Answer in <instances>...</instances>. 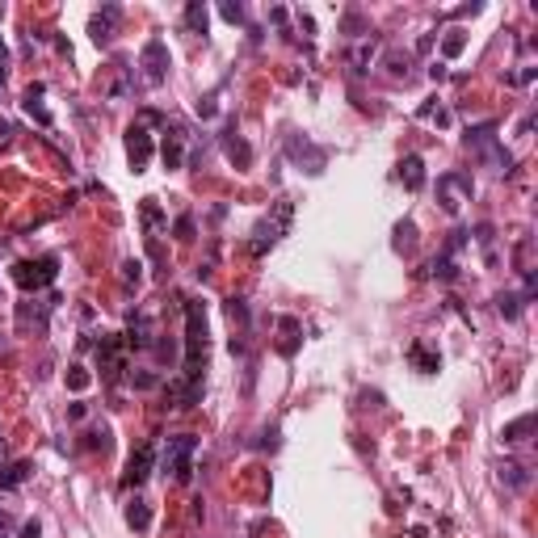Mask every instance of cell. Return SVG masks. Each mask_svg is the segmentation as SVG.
Segmentation results:
<instances>
[{
  "mask_svg": "<svg viewBox=\"0 0 538 538\" xmlns=\"http://www.w3.org/2000/svg\"><path fill=\"white\" fill-rule=\"evenodd\" d=\"M84 446H89V450H97V446L105 450V446H110V438H105V434H84Z\"/></svg>",
  "mask_w": 538,
  "mask_h": 538,
  "instance_id": "cell-35",
  "label": "cell"
},
{
  "mask_svg": "<svg viewBox=\"0 0 538 538\" xmlns=\"http://www.w3.org/2000/svg\"><path fill=\"white\" fill-rule=\"evenodd\" d=\"M185 26H189L194 34H206V26H210V9L202 5V0H189V5H185Z\"/></svg>",
  "mask_w": 538,
  "mask_h": 538,
  "instance_id": "cell-16",
  "label": "cell"
},
{
  "mask_svg": "<svg viewBox=\"0 0 538 538\" xmlns=\"http://www.w3.org/2000/svg\"><path fill=\"white\" fill-rule=\"evenodd\" d=\"M9 135H13V127H9L5 118H0V143H9Z\"/></svg>",
  "mask_w": 538,
  "mask_h": 538,
  "instance_id": "cell-39",
  "label": "cell"
},
{
  "mask_svg": "<svg viewBox=\"0 0 538 538\" xmlns=\"http://www.w3.org/2000/svg\"><path fill=\"white\" fill-rule=\"evenodd\" d=\"M370 59H374V38L349 50V64H353V72H366V68H370Z\"/></svg>",
  "mask_w": 538,
  "mask_h": 538,
  "instance_id": "cell-23",
  "label": "cell"
},
{
  "mask_svg": "<svg viewBox=\"0 0 538 538\" xmlns=\"http://www.w3.org/2000/svg\"><path fill=\"white\" fill-rule=\"evenodd\" d=\"M228 156L236 160V165H240V169H244V165H252V147H248V143H244V139L236 135V122L228 127Z\"/></svg>",
  "mask_w": 538,
  "mask_h": 538,
  "instance_id": "cell-15",
  "label": "cell"
},
{
  "mask_svg": "<svg viewBox=\"0 0 538 538\" xmlns=\"http://www.w3.org/2000/svg\"><path fill=\"white\" fill-rule=\"evenodd\" d=\"M173 232H177V240H189V236H194V219H189V214H181V219L173 223Z\"/></svg>",
  "mask_w": 538,
  "mask_h": 538,
  "instance_id": "cell-32",
  "label": "cell"
},
{
  "mask_svg": "<svg viewBox=\"0 0 538 538\" xmlns=\"http://www.w3.org/2000/svg\"><path fill=\"white\" fill-rule=\"evenodd\" d=\"M55 257H38V261H21L17 269H13V278H17V286L21 290H38V286H50L55 282Z\"/></svg>",
  "mask_w": 538,
  "mask_h": 538,
  "instance_id": "cell-4",
  "label": "cell"
},
{
  "mask_svg": "<svg viewBox=\"0 0 538 538\" xmlns=\"http://www.w3.org/2000/svg\"><path fill=\"white\" fill-rule=\"evenodd\" d=\"M151 337H156L151 319H147V315H135V319H131V328H127V345H139V349H147V345H151Z\"/></svg>",
  "mask_w": 538,
  "mask_h": 538,
  "instance_id": "cell-13",
  "label": "cell"
},
{
  "mask_svg": "<svg viewBox=\"0 0 538 538\" xmlns=\"http://www.w3.org/2000/svg\"><path fill=\"white\" fill-rule=\"evenodd\" d=\"M194 450H198V438L189 434H177L165 442V475H173L177 483H189L194 475Z\"/></svg>",
  "mask_w": 538,
  "mask_h": 538,
  "instance_id": "cell-3",
  "label": "cell"
},
{
  "mask_svg": "<svg viewBox=\"0 0 538 538\" xmlns=\"http://www.w3.org/2000/svg\"><path fill=\"white\" fill-rule=\"evenodd\" d=\"M135 387H143V391H147V387H156V374H147V370H143V374H135Z\"/></svg>",
  "mask_w": 538,
  "mask_h": 538,
  "instance_id": "cell-36",
  "label": "cell"
},
{
  "mask_svg": "<svg viewBox=\"0 0 538 538\" xmlns=\"http://www.w3.org/2000/svg\"><path fill=\"white\" fill-rule=\"evenodd\" d=\"M219 13H223L232 26H236V21H244V9H240V5H219Z\"/></svg>",
  "mask_w": 538,
  "mask_h": 538,
  "instance_id": "cell-33",
  "label": "cell"
},
{
  "mask_svg": "<svg viewBox=\"0 0 538 538\" xmlns=\"http://www.w3.org/2000/svg\"><path fill=\"white\" fill-rule=\"evenodd\" d=\"M68 387H72V391H84V387H89V370H84V366H72Z\"/></svg>",
  "mask_w": 538,
  "mask_h": 538,
  "instance_id": "cell-29",
  "label": "cell"
},
{
  "mask_svg": "<svg viewBox=\"0 0 538 538\" xmlns=\"http://www.w3.org/2000/svg\"><path fill=\"white\" fill-rule=\"evenodd\" d=\"M38 534H42V526H38V521H26V526H21V538H38Z\"/></svg>",
  "mask_w": 538,
  "mask_h": 538,
  "instance_id": "cell-37",
  "label": "cell"
},
{
  "mask_svg": "<svg viewBox=\"0 0 538 538\" xmlns=\"http://www.w3.org/2000/svg\"><path fill=\"white\" fill-rule=\"evenodd\" d=\"M139 68H143L147 84H160V80L169 76V46L160 42V38H147L143 50H139Z\"/></svg>",
  "mask_w": 538,
  "mask_h": 538,
  "instance_id": "cell-5",
  "label": "cell"
},
{
  "mask_svg": "<svg viewBox=\"0 0 538 538\" xmlns=\"http://www.w3.org/2000/svg\"><path fill=\"white\" fill-rule=\"evenodd\" d=\"M139 269H143L139 261H127V265H122V282H139Z\"/></svg>",
  "mask_w": 538,
  "mask_h": 538,
  "instance_id": "cell-34",
  "label": "cell"
},
{
  "mask_svg": "<svg viewBox=\"0 0 538 538\" xmlns=\"http://www.w3.org/2000/svg\"><path fill=\"white\" fill-rule=\"evenodd\" d=\"M127 526L139 530V534L151 526V509H147V501H131V505H127Z\"/></svg>",
  "mask_w": 538,
  "mask_h": 538,
  "instance_id": "cell-18",
  "label": "cell"
},
{
  "mask_svg": "<svg viewBox=\"0 0 538 538\" xmlns=\"http://www.w3.org/2000/svg\"><path fill=\"white\" fill-rule=\"evenodd\" d=\"M84 412H89L84 404H72V408H68V416H72V420H84Z\"/></svg>",
  "mask_w": 538,
  "mask_h": 538,
  "instance_id": "cell-38",
  "label": "cell"
},
{
  "mask_svg": "<svg viewBox=\"0 0 538 538\" xmlns=\"http://www.w3.org/2000/svg\"><path fill=\"white\" fill-rule=\"evenodd\" d=\"M290 214H295V202H290V198H278V202H274V214H265V219L257 223L248 252H252V257H265L269 248H274V244L286 236V228H290Z\"/></svg>",
  "mask_w": 538,
  "mask_h": 538,
  "instance_id": "cell-2",
  "label": "cell"
},
{
  "mask_svg": "<svg viewBox=\"0 0 538 538\" xmlns=\"http://www.w3.org/2000/svg\"><path fill=\"white\" fill-rule=\"evenodd\" d=\"M530 429H534V416L526 412V416H517V420H509V425H505V442H509V446L526 442V434H530Z\"/></svg>",
  "mask_w": 538,
  "mask_h": 538,
  "instance_id": "cell-19",
  "label": "cell"
},
{
  "mask_svg": "<svg viewBox=\"0 0 538 538\" xmlns=\"http://www.w3.org/2000/svg\"><path fill=\"white\" fill-rule=\"evenodd\" d=\"M118 17H122V9H118V5H105V9L89 21V34H93V42H97V46H110V42H114V26H118Z\"/></svg>",
  "mask_w": 538,
  "mask_h": 538,
  "instance_id": "cell-9",
  "label": "cell"
},
{
  "mask_svg": "<svg viewBox=\"0 0 538 538\" xmlns=\"http://www.w3.org/2000/svg\"><path fill=\"white\" fill-rule=\"evenodd\" d=\"M9 526H13V517H9V513H0V530H9Z\"/></svg>",
  "mask_w": 538,
  "mask_h": 538,
  "instance_id": "cell-40",
  "label": "cell"
},
{
  "mask_svg": "<svg viewBox=\"0 0 538 538\" xmlns=\"http://www.w3.org/2000/svg\"><path fill=\"white\" fill-rule=\"evenodd\" d=\"M467 46V38H463V30H450L446 34V42H442V50H446V55H458V50Z\"/></svg>",
  "mask_w": 538,
  "mask_h": 538,
  "instance_id": "cell-28",
  "label": "cell"
},
{
  "mask_svg": "<svg viewBox=\"0 0 538 538\" xmlns=\"http://www.w3.org/2000/svg\"><path fill=\"white\" fill-rule=\"evenodd\" d=\"M408 358H412V362H416V366H420L425 374H434V370L442 366V358H438V353H429L425 345H412V349H408Z\"/></svg>",
  "mask_w": 538,
  "mask_h": 538,
  "instance_id": "cell-22",
  "label": "cell"
},
{
  "mask_svg": "<svg viewBox=\"0 0 538 538\" xmlns=\"http://www.w3.org/2000/svg\"><path fill=\"white\" fill-rule=\"evenodd\" d=\"M501 483H509V488H526V483H530V471H526L521 463H505V467H501Z\"/></svg>",
  "mask_w": 538,
  "mask_h": 538,
  "instance_id": "cell-20",
  "label": "cell"
},
{
  "mask_svg": "<svg viewBox=\"0 0 538 538\" xmlns=\"http://www.w3.org/2000/svg\"><path fill=\"white\" fill-rule=\"evenodd\" d=\"M387 64H391V72H396V76H408L412 55H400V50H391V55H387Z\"/></svg>",
  "mask_w": 538,
  "mask_h": 538,
  "instance_id": "cell-30",
  "label": "cell"
},
{
  "mask_svg": "<svg viewBox=\"0 0 538 538\" xmlns=\"http://www.w3.org/2000/svg\"><path fill=\"white\" fill-rule=\"evenodd\" d=\"M400 181H404V189H412V194L425 185V160H420V156H404V160H400Z\"/></svg>",
  "mask_w": 538,
  "mask_h": 538,
  "instance_id": "cell-11",
  "label": "cell"
},
{
  "mask_svg": "<svg viewBox=\"0 0 538 538\" xmlns=\"http://www.w3.org/2000/svg\"><path fill=\"white\" fill-rule=\"evenodd\" d=\"M429 269H434V278H442V282H450V278H458V265H454V257H438L434 265H429Z\"/></svg>",
  "mask_w": 538,
  "mask_h": 538,
  "instance_id": "cell-25",
  "label": "cell"
},
{
  "mask_svg": "<svg viewBox=\"0 0 538 538\" xmlns=\"http://www.w3.org/2000/svg\"><path fill=\"white\" fill-rule=\"evenodd\" d=\"M30 463H13V467H5V475H0V488H17V483H26L30 479Z\"/></svg>",
  "mask_w": 538,
  "mask_h": 538,
  "instance_id": "cell-21",
  "label": "cell"
},
{
  "mask_svg": "<svg viewBox=\"0 0 538 538\" xmlns=\"http://www.w3.org/2000/svg\"><path fill=\"white\" fill-rule=\"evenodd\" d=\"M139 214H143V232H147V240L156 244V232H160V228H165L169 219H165V214H160V206H156V198H147V202L139 206Z\"/></svg>",
  "mask_w": 538,
  "mask_h": 538,
  "instance_id": "cell-14",
  "label": "cell"
},
{
  "mask_svg": "<svg viewBox=\"0 0 538 538\" xmlns=\"http://www.w3.org/2000/svg\"><path fill=\"white\" fill-rule=\"evenodd\" d=\"M228 315L236 319V324H248V307H244L240 299H232V303H228Z\"/></svg>",
  "mask_w": 538,
  "mask_h": 538,
  "instance_id": "cell-31",
  "label": "cell"
},
{
  "mask_svg": "<svg viewBox=\"0 0 538 538\" xmlns=\"http://www.w3.org/2000/svg\"><path fill=\"white\" fill-rule=\"evenodd\" d=\"M127 156H131L135 173L147 169V160H151V135H147V127H131L127 131Z\"/></svg>",
  "mask_w": 538,
  "mask_h": 538,
  "instance_id": "cell-10",
  "label": "cell"
},
{
  "mask_svg": "<svg viewBox=\"0 0 538 538\" xmlns=\"http://www.w3.org/2000/svg\"><path fill=\"white\" fill-rule=\"evenodd\" d=\"M521 307H526V299H521V295H513V290L497 299V311H501L505 319H517V315H521Z\"/></svg>",
  "mask_w": 538,
  "mask_h": 538,
  "instance_id": "cell-24",
  "label": "cell"
},
{
  "mask_svg": "<svg viewBox=\"0 0 538 538\" xmlns=\"http://www.w3.org/2000/svg\"><path fill=\"white\" fill-rule=\"evenodd\" d=\"M0 458H5V442H0Z\"/></svg>",
  "mask_w": 538,
  "mask_h": 538,
  "instance_id": "cell-41",
  "label": "cell"
},
{
  "mask_svg": "<svg viewBox=\"0 0 538 538\" xmlns=\"http://www.w3.org/2000/svg\"><path fill=\"white\" fill-rule=\"evenodd\" d=\"M151 467H156V446L151 442H143L135 454H131V463H127V475H122V488H139V483L151 475Z\"/></svg>",
  "mask_w": 538,
  "mask_h": 538,
  "instance_id": "cell-7",
  "label": "cell"
},
{
  "mask_svg": "<svg viewBox=\"0 0 538 538\" xmlns=\"http://www.w3.org/2000/svg\"><path fill=\"white\" fill-rule=\"evenodd\" d=\"M412 244H416V228H412V223H400V228H396V248L404 252V248H412Z\"/></svg>",
  "mask_w": 538,
  "mask_h": 538,
  "instance_id": "cell-27",
  "label": "cell"
},
{
  "mask_svg": "<svg viewBox=\"0 0 538 538\" xmlns=\"http://www.w3.org/2000/svg\"><path fill=\"white\" fill-rule=\"evenodd\" d=\"M471 194H475V185H471L467 173H446V177L438 181V198H442V206H446L450 214H458V206H463Z\"/></svg>",
  "mask_w": 538,
  "mask_h": 538,
  "instance_id": "cell-6",
  "label": "cell"
},
{
  "mask_svg": "<svg viewBox=\"0 0 538 538\" xmlns=\"http://www.w3.org/2000/svg\"><path fill=\"white\" fill-rule=\"evenodd\" d=\"M181 160H185V131L173 127L169 139H165V165H169V169H181Z\"/></svg>",
  "mask_w": 538,
  "mask_h": 538,
  "instance_id": "cell-12",
  "label": "cell"
},
{
  "mask_svg": "<svg viewBox=\"0 0 538 538\" xmlns=\"http://www.w3.org/2000/svg\"><path fill=\"white\" fill-rule=\"evenodd\" d=\"M21 105H26V114H30V118H38L42 127H50V114H46V105H42V84H34V89L26 93Z\"/></svg>",
  "mask_w": 538,
  "mask_h": 538,
  "instance_id": "cell-17",
  "label": "cell"
},
{
  "mask_svg": "<svg viewBox=\"0 0 538 538\" xmlns=\"http://www.w3.org/2000/svg\"><path fill=\"white\" fill-rule=\"evenodd\" d=\"M341 30H345V34H353V38H358V34H370V26L362 21V13H345V21H341Z\"/></svg>",
  "mask_w": 538,
  "mask_h": 538,
  "instance_id": "cell-26",
  "label": "cell"
},
{
  "mask_svg": "<svg viewBox=\"0 0 538 538\" xmlns=\"http://www.w3.org/2000/svg\"><path fill=\"white\" fill-rule=\"evenodd\" d=\"M202 362H206V311L198 299H185V379L202 387Z\"/></svg>",
  "mask_w": 538,
  "mask_h": 538,
  "instance_id": "cell-1",
  "label": "cell"
},
{
  "mask_svg": "<svg viewBox=\"0 0 538 538\" xmlns=\"http://www.w3.org/2000/svg\"><path fill=\"white\" fill-rule=\"evenodd\" d=\"M97 366L105 370V379H110V383L122 374L127 362H122V341H118V337H105V341L97 345Z\"/></svg>",
  "mask_w": 538,
  "mask_h": 538,
  "instance_id": "cell-8",
  "label": "cell"
}]
</instances>
